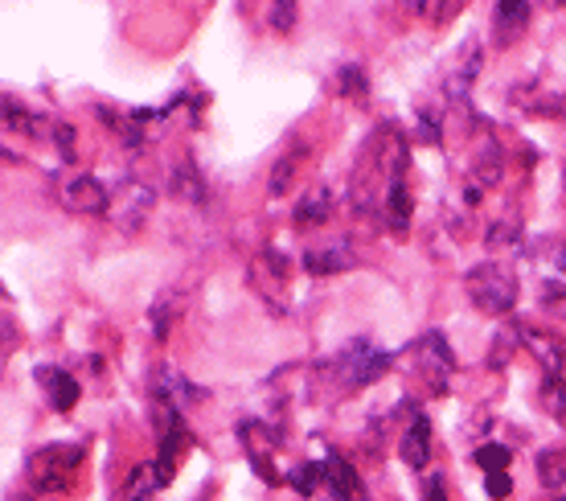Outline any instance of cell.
Returning <instances> with one entry per match:
<instances>
[{
  "label": "cell",
  "mask_w": 566,
  "mask_h": 501,
  "mask_svg": "<svg viewBox=\"0 0 566 501\" xmlns=\"http://www.w3.org/2000/svg\"><path fill=\"white\" fill-rule=\"evenodd\" d=\"M415 366H419L431 395H448V378H452V370H455V358L439 333H427V337L415 342Z\"/></svg>",
  "instance_id": "6"
},
{
  "label": "cell",
  "mask_w": 566,
  "mask_h": 501,
  "mask_svg": "<svg viewBox=\"0 0 566 501\" xmlns=\"http://www.w3.org/2000/svg\"><path fill=\"white\" fill-rule=\"evenodd\" d=\"M530 17H534V9H530V4H522V0H505V4H496V9H493L496 45L505 50V45L517 42V38L525 33V25H530Z\"/></svg>",
  "instance_id": "16"
},
{
  "label": "cell",
  "mask_w": 566,
  "mask_h": 501,
  "mask_svg": "<svg viewBox=\"0 0 566 501\" xmlns=\"http://www.w3.org/2000/svg\"><path fill=\"white\" fill-rule=\"evenodd\" d=\"M321 465H325L328 501H361V477H357V469L349 460L328 457V460H321Z\"/></svg>",
  "instance_id": "15"
},
{
  "label": "cell",
  "mask_w": 566,
  "mask_h": 501,
  "mask_svg": "<svg viewBox=\"0 0 566 501\" xmlns=\"http://www.w3.org/2000/svg\"><path fill=\"white\" fill-rule=\"evenodd\" d=\"M538 403L546 416H554L558 424H566V378H546L538 390Z\"/></svg>",
  "instance_id": "27"
},
{
  "label": "cell",
  "mask_w": 566,
  "mask_h": 501,
  "mask_svg": "<svg viewBox=\"0 0 566 501\" xmlns=\"http://www.w3.org/2000/svg\"><path fill=\"white\" fill-rule=\"evenodd\" d=\"M83 465V445H45L29 457V486L33 489H66L71 473Z\"/></svg>",
  "instance_id": "3"
},
{
  "label": "cell",
  "mask_w": 566,
  "mask_h": 501,
  "mask_svg": "<svg viewBox=\"0 0 566 501\" xmlns=\"http://www.w3.org/2000/svg\"><path fill=\"white\" fill-rule=\"evenodd\" d=\"M337 91H354V100H361V95H366V79H361V74L349 66V71L337 74Z\"/></svg>",
  "instance_id": "35"
},
{
  "label": "cell",
  "mask_w": 566,
  "mask_h": 501,
  "mask_svg": "<svg viewBox=\"0 0 566 501\" xmlns=\"http://www.w3.org/2000/svg\"><path fill=\"white\" fill-rule=\"evenodd\" d=\"M349 268H357V251L345 239H333V243L304 251V272L308 275H337V272H349Z\"/></svg>",
  "instance_id": "10"
},
{
  "label": "cell",
  "mask_w": 566,
  "mask_h": 501,
  "mask_svg": "<svg viewBox=\"0 0 566 501\" xmlns=\"http://www.w3.org/2000/svg\"><path fill=\"white\" fill-rule=\"evenodd\" d=\"M522 342L530 345V354L538 358L542 374L546 378H563V366H566V342L563 337H554L546 330H525L522 325Z\"/></svg>",
  "instance_id": "13"
},
{
  "label": "cell",
  "mask_w": 566,
  "mask_h": 501,
  "mask_svg": "<svg viewBox=\"0 0 566 501\" xmlns=\"http://www.w3.org/2000/svg\"><path fill=\"white\" fill-rule=\"evenodd\" d=\"M4 124L17 128V132H25V136H45V132H54V128H42V119H38V115H29L13 95H4Z\"/></svg>",
  "instance_id": "26"
},
{
  "label": "cell",
  "mask_w": 566,
  "mask_h": 501,
  "mask_svg": "<svg viewBox=\"0 0 566 501\" xmlns=\"http://www.w3.org/2000/svg\"><path fill=\"white\" fill-rule=\"evenodd\" d=\"M33 378L42 383L45 403L54 407L57 416H66L74 403H78V378H74V374L57 370V366H38V370H33Z\"/></svg>",
  "instance_id": "14"
},
{
  "label": "cell",
  "mask_w": 566,
  "mask_h": 501,
  "mask_svg": "<svg viewBox=\"0 0 566 501\" xmlns=\"http://www.w3.org/2000/svg\"><path fill=\"white\" fill-rule=\"evenodd\" d=\"M300 160H304V153H287L283 160H275V169H271V194L280 198V194H287L292 189V177L300 173Z\"/></svg>",
  "instance_id": "28"
},
{
  "label": "cell",
  "mask_w": 566,
  "mask_h": 501,
  "mask_svg": "<svg viewBox=\"0 0 566 501\" xmlns=\"http://www.w3.org/2000/svg\"><path fill=\"white\" fill-rule=\"evenodd\" d=\"M21 501H33V498H21Z\"/></svg>",
  "instance_id": "38"
},
{
  "label": "cell",
  "mask_w": 566,
  "mask_h": 501,
  "mask_svg": "<svg viewBox=\"0 0 566 501\" xmlns=\"http://www.w3.org/2000/svg\"><path fill=\"white\" fill-rule=\"evenodd\" d=\"M415 13L419 17H427V21H452L455 13H460V4H415Z\"/></svg>",
  "instance_id": "33"
},
{
  "label": "cell",
  "mask_w": 566,
  "mask_h": 501,
  "mask_svg": "<svg viewBox=\"0 0 566 501\" xmlns=\"http://www.w3.org/2000/svg\"><path fill=\"white\" fill-rule=\"evenodd\" d=\"M172 321H177V304H172V296H160V301L153 304V337L156 342H169Z\"/></svg>",
  "instance_id": "30"
},
{
  "label": "cell",
  "mask_w": 566,
  "mask_h": 501,
  "mask_svg": "<svg viewBox=\"0 0 566 501\" xmlns=\"http://www.w3.org/2000/svg\"><path fill=\"white\" fill-rule=\"evenodd\" d=\"M501 177H505V148L496 144V136L484 132L481 148L472 153V181H476V186H496Z\"/></svg>",
  "instance_id": "18"
},
{
  "label": "cell",
  "mask_w": 566,
  "mask_h": 501,
  "mask_svg": "<svg viewBox=\"0 0 566 501\" xmlns=\"http://www.w3.org/2000/svg\"><path fill=\"white\" fill-rule=\"evenodd\" d=\"M538 481L546 489L566 486V448H546L538 457Z\"/></svg>",
  "instance_id": "25"
},
{
  "label": "cell",
  "mask_w": 566,
  "mask_h": 501,
  "mask_svg": "<svg viewBox=\"0 0 566 501\" xmlns=\"http://www.w3.org/2000/svg\"><path fill=\"white\" fill-rule=\"evenodd\" d=\"M382 215H386V222H390V230H407V222H411V215H415V198H411V189H407V181H398V186L386 189Z\"/></svg>",
  "instance_id": "22"
},
{
  "label": "cell",
  "mask_w": 566,
  "mask_h": 501,
  "mask_svg": "<svg viewBox=\"0 0 566 501\" xmlns=\"http://www.w3.org/2000/svg\"><path fill=\"white\" fill-rule=\"evenodd\" d=\"M156 194L148 186H140V181H128V186H119L112 194V222L119 230H136L144 227V218H148V210H153Z\"/></svg>",
  "instance_id": "9"
},
{
  "label": "cell",
  "mask_w": 566,
  "mask_h": 501,
  "mask_svg": "<svg viewBox=\"0 0 566 501\" xmlns=\"http://www.w3.org/2000/svg\"><path fill=\"white\" fill-rule=\"evenodd\" d=\"M484 243H489L493 255H501V251L510 255V251L522 247V222H517V218H501V222L489 227V239H484Z\"/></svg>",
  "instance_id": "24"
},
{
  "label": "cell",
  "mask_w": 566,
  "mask_h": 501,
  "mask_svg": "<svg viewBox=\"0 0 566 501\" xmlns=\"http://www.w3.org/2000/svg\"><path fill=\"white\" fill-rule=\"evenodd\" d=\"M530 112H542V115H566V95H542V100L525 103Z\"/></svg>",
  "instance_id": "34"
},
{
  "label": "cell",
  "mask_w": 566,
  "mask_h": 501,
  "mask_svg": "<svg viewBox=\"0 0 566 501\" xmlns=\"http://www.w3.org/2000/svg\"><path fill=\"white\" fill-rule=\"evenodd\" d=\"M369 169L378 173L386 181V189L398 186V181H407V160H411V148H407V136L398 128H378V136H369L366 144V157H361Z\"/></svg>",
  "instance_id": "4"
},
{
  "label": "cell",
  "mask_w": 566,
  "mask_h": 501,
  "mask_svg": "<svg viewBox=\"0 0 566 501\" xmlns=\"http://www.w3.org/2000/svg\"><path fill=\"white\" fill-rule=\"evenodd\" d=\"M283 481L296 489L300 498H316V493L325 489V465H321V460H304V465H292V469L283 473Z\"/></svg>",
  "instance_id": "21"
},
{
  "label": "cell",
  "mask_w": 566,
  "mask_h": 501,
  "mask_svg": "<svg viewBox=\"0 0 566 501\" xmlns=\"http://www.w3.org/2000/svg\"><path fill=\"white\" fill-rule=\"evenodd\" d=\"M431 419L427 416H411V424H407V431H402V445H398V452H402V460H407V469H427V460H431Z\"/></svg>",
  "instance_id": "17"
},
{
  "label": "cell",
  "mask_w": 566,
  "mask_h": 501,
  "mask_svg": "<svg viewBox=\"0 0 566 501\" xmlns=\"http://www.w3.org/2000/svg\"><path fill=\"white\" fill-rule=\"evenodd\" d=\"M54 198L62 210H71L78 218H103L112 215V189L103 186L91 173H66L54 181Z\"/></svg>",
  "instance_id": "2"
},
{
  "label": "cell",
  "mask_w": 566,
  "mask_h": 501,
  "mask_svg": "<svg viewBox=\"0 0 566 501\" xmlns=\"http://www.w3.org/2000/svg\"><path fill=\"white\" fill-rule=\"evenodd\" d=\"M153 395H156V403H172L177 411H185L189 403L206 399V390L193 387V383H189L185 374L172 370V366H160V370L153 374Z\"/></svg>",
  "instance_id": "12"
},
{
  "label": "cell",
  "mask_w": 566,
  "mask_h": 501,
  "mask_svg": "<svg viewBox=\"0 0 566 501\" xmlns=\"http://www.w3.org/2000/svg\"><path fill=\"white\" fill-rule=\"evenodd\" d=\"M292 218H296V227H325L328 218H333V194H328V189H312V194H304Z\"/></svg>",
  "instance_id": "20"
},
{
  "label": "cell",
  "mask_w": 566,
  "mask_h": 501,
  "mask_svg": "<svg viewBox=\"0 0 566 501\" xmlns=\"http://www.w3.org/2000/svg\"><path fill=\"white\" fill-rule=\"evenodd\" d=\"M247 275H251V288H255L268 304H275V309L287 304V263H283L280 251H259V255L251 259V272Z\"/></svg>",
  "instance_id": "8"
},
{
  "label": "cell",
  "mask_w": 566,
  "mask_h": 501,
  "mask_svg": "<svg viewBox=\"0 0 566 501\" xmlns=\"http://www.w3.org/2000/svg\"><path fill=\"white\" fill-rule=\"evenodd\" d=\"M423 501H448V481H443V473H431V477H427Z\"/></svg>",
  "instance_id": "37"
},
{
  "label": "cell",
  "mask_w": 566,
  "mask_h": 501,
  "mask_svg": "<svg viewBox=\"0 0 566 501\" xmlns=\"http://www.w3.org/2000/svg\"><path fill=\"white\" fill-rule=\"evenodd\" d=\"M54 140L62 148V160H74V128L71 124H54Z\"/></svg>",
  "instance_id": "36"
},
{
  "label": "cell",
  "mask_w": 566,
  "mask_h": 501,
  "mask_svg": "<svg viewBox=\"0 0 566 501\" xmlns=\"http://www.w3.org/2000/svg\"><path fill=\"white\" fill-rule=\"evenodd\" d=\"M476 465H481L484 473H510V460H513V452L505 445H481L476 448Z\"/></svg>",
  "instance_id": "29"
},
{
  "label": "cell",
  "mask_w": 566,
  "mask_h": 501,
  "mask_svg": "<svg viewBox=\"0 0 566 501\" xmlns=\"http://www.w3.org/2000/svg\"><path fill=\"white\" fill-rule=\"evenodd\" d=\"M160 489H165V481H160V473H156V465H136L112 501H156Z\"/></svg>",
  "instance_id": "19"
},
{
  "label": "cell",
  "mask_w": 566,
  "mask_h": 501,
  "mask_svg": "<svg viewBox=\"0 0 566 501\" xmlns=\"http://www.w3.org/2000/svg\"><path fill=\"white\" fill-rule=\"evenodd\" d=\"M169 186L181 201H193V206H198V201H206V181H201V173H198V165H193V160H181V165L172 169Z\"/></svg>",
  "instance_id": "23"
},
{
  "label": "cell",
  "mask_w": 566,
  "mask_h": 501,
  "mask_svg": "<svg viewBox=\"0 0 566 501\" xmlns=\"http://www.w3.org/2000/svg\"><path fill=\"white\" fill-rule=\"evenodd\" d=\"M476 74H481V42H468L460 54L452 58V66L443 74V91H448V100H464L472 83H476Z\"/></svg>",
  "instance_id": "11"
},
{
  "label": "cell",
  "mask_w": 566,
  "mask_h": 501,
  "mask_svg": "<svg viewBox=\"0 0 566 501\" xmlns=\"http://www.w3.org/2000/svg\"><path fill=\"white\" fill-rule=\"evenodd\" d=\"M484 489L493 501H505L513 493V477L510 473H484Z\"/></svg>",
  "instance_id": "32"
},
{
  "label": "cell",
  "mask_w": 566,
  "mask_h": 501,
  "mask_svg": "<svg viewBox=\"0 0 566 501\" xmlns=\"http://www.w3.org/2000/svg\"><path fill=\"white\" fill-rule=\"evenodd\" d=\"M333 370H337V383L345 390L369 387L374 378H382V374L390 370V354H386V349H374L369 342H354L337 362H333Z\"/></svg>",
  "instance_id": "5"
},
{
  "label": "cell",
  "mask_w": 566,
  "mask_h": 501,
  "mask_svg": "<svg viewBox=\"0 0 566 501\" xmlns=\"http://www.w3.org/2000/svg\"><path fill=\"white\" fill-rule=\"evenodd\" d=\"M464 288H468V301L476 304L484 316H505L517 304V275H513V268L496 263V259L472 268L464 275Z\"/></svg>",
  "instance_id": "1"
},
{
  "label": "cell",
  "mask_w": 566,
  "mask_h": 501,
  "mask_svg": "<svg viewBox=\"0 0 566 501\" xmlns=\"http://www.w3.org/2000/svg\"><path fill=\"white\" fill-rule=\"evenodd\" d=\"M296 21H300V4H292V0L271 4V29H275V33H292Z\"/></svg>",
  "instance_id": "31"
},
{
  "label": "cell",
  "mask_w": 566,
  "mask_h": 501,
  "mask_svg": "<svg viewBox=\"0 0 566 501\" xmlns=\"http://www.w3.org/2000/svg\"><path fill=\"white\" fill-rule=\"evenodd\" d=\"M239 440L247 445V457H251V465H255V473L275 486V481H280V473L268 465V457H275V448L283 445V431L271 428V424H263V419H242Z\"/></svg>",
  "instance_id": "7"
}]
</instances>
